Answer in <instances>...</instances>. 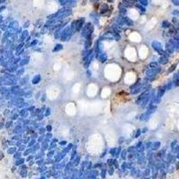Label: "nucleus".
Wrapping results in <instances>:
<instances>
[{"instance_id":"1","label":"nucleus","mask_w":179,"mask_h":179,"mask_svg":"<svg viewBox=\"0 0 179 179\" xmlns=\"http://www.w3.org/2000/svg\"><path fill=\"white\" fill-rule=\"evenodd\" d=\"M97 58H98V60L100 61V62L101 63H104L107 61V55H106L105 53H100V54H99L98 56H97Z\"/></svg>"},{"instance_id":"2","label":"nucleus","mask_w":179,"mask_h":179,"mask_svg":"<svg viewBox=\"0 0 179 179\" xmlns=\"http://www.w3.org/2000/svg\"><path fill=\"white\" fill-rule=\"evenodd\" d=\"M152 46H153V47L158 51H159V49H161V44L158 43V41H153Z\"/></svg>"},{"instance_id":"3","label":"nucleus","mask_w":179,"mask_h":179,"mask_svg":"<svg viewBox=\"0 0 179 179\" xmlns=\"http://www.w3.org/2000/svg\"><path fill=\"white\" fill-rule=\"evenodd\" d=\"M40 81V74H37V75L34 76V78L32 79V83L33 84H37V83H39Z\"/></svg>"},{"instance_id":"4","label":"nucleus","mask_w":179,"mask_h":179,"mask_svg":"<svg viewBox=\"0 0 179 179\" xmlns=\"http://www.w3.org/2000/svg\"><path fill=\"white\" fill-rule=\"evenodd\" d=\"M62 48H63V46L61 45V44H57V45H56V47L54 48V50L53 51L57 52V51H58V50H61Z\"/></svg>"},{"instance_id":"5","label":"nucleus","mask_w":179,"mask_h":179,"mask_svg":"<svg viewBox=\"0 0 179 179\" xmlns=\"http://www.w3.org/2000/svg\"><path fill=\"white\" fill-rule=\"evenodd\" d=\"M158 145H160V143H159V142H155V143H153V148H152V149H153V150L158 149Z\"/></svg>"},{"instance_id":"6","label":"nucleus","mask_w":179,"mask_h":179,"mask_svg":"<svg viewBox=\"0 0 179 179\" xmlns=\"http://www.w3.org/2000/svg\"><path fill=\"white\" fill-rule=\"evenodd\" d=\"M141 130H140V129H139V130H137V131H136V134H135V138H137V137H139V136L140 135H141Z\"/></svg>"},{"instance_id":"7","label":"nucleus","mask_w":179,"mask_h":179,"mask_svg":"<svg viewBox=\"0 0 179 179\" xmlns=\"http://www.w3.org/2000/svg\"><path fill=\"white\" fill-rule=\"evenodd\" d=\"M51 130H52V127H51V125H49V124H48V125L47 126V131L48 133H50Z\"/></svg>"},{"instance_id":"8","label":"nucleus","mask_w":179,"mask_h":179,"mask_svg":"<svg viewBox=\"0 0 179 179\" xmlns=\"http://www.w3.org/2000/svg\"><path fill=\"white\" fill-rule=\"evenodd\" d=\"M49 114H50V108H48V107H47V112H46L45 116H47V117Z\"/></svg>"},{"instance_id":"9","label":"nucleus","mask_w":179,"mask_h":179,"mask_svg":"<svg viewBox=\"0 0 179 179\" xmlns=\"http://www.w3.org/2000/svg\"><path fill=\"white\" fill-rule=\"evenodd\" d=\"M45 131H46L45 128H40V134H43L44 133H45Z\"/></svg>"},{"instance_id":"10","label":"nucleus","mask_w":179,"mask_h":179,"mask_svg":"<svg viewBox=\"0 0 179 179\" xmlns=\"http://www.w3.org/2000/svg\"><path fill=\"white\" fill-rule=\"evenodd\" d=\"M87 76H88V77H91V71H90V70H87Z\"/></svg>"},{"instance_id":"11","label":"nucleus","mask_w":179,"mask_h":179,"mask_svg":"<svg viewBox=\"0 0 179 179\" xmlns=\"http://www.w3.org/2000/svg\"><path fill=\"white\" fill-rule=\"evenodd\" d=\"M14 151H15V148H12V149L8 150V152H9V153H12V152H13Z\"/></svg>"},{"instance_id":"12","label":"nucleus","mask_w":179,"mask_h":179,"mask_svg":"<svg viewBox=\"0 0 179 179\" xmlns=\"http://www.w3.org/2000/svg\"><path fill=\"white\" fill-rule=\"evenodd\" d=\"M3 158H4V154H3L2 151H0V159H2Z\"/></svg>"},{"instance_id":"13","label":"nucleus","mask_w":179,"mask_h":179,"mask_svg":"<svg viewBox=\"0 0 179 179\" xmlns=\"http://www.w3.org/2000/svg\"><path fill=\"white\" fill-rule=\"evenodd\" d=\"M119 140H120V141H119V142L121 143V142H123V140H124V137H121Z\"/></svg>"},{"instance_id":"14","label":"nucleus","mask_w":179,"mask_h":179,"mask_svg":"<svg viewBox=\"0 0 179 179\" xmlns=\"http://www.w3.org/2000/svg\"><path fill=\"white\" fill-rule=\"evenodd\" d=\"M60 144L61 145H64V144H66V141H61Z\"/></svg>"},{"instance_id":"15","label":"nucleus","mask_w":179,"mask_h":179,"mask_svg":"<svg viewBox=\"0 0 179 179\" xmlns=\"http://www.w3.org/2000/svg\"><path fill=\"white\" fill-rule=\"evenodd\" d=\"M147 130H148L147 128H144V129H143V130H142V133H145V132H147Z\"/></svg>"}]
</instances>
